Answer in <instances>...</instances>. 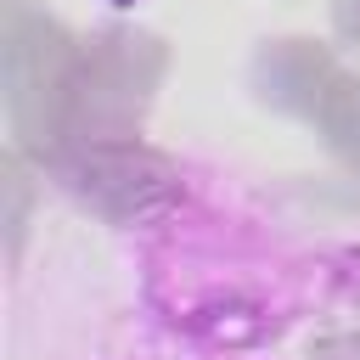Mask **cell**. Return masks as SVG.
I'll return each instance as SVG.
<instances>
[{
	"mask_svg": "<svg viewBox=\"0 0 360 360\" xmlns=\"http://www.w3.org/2000/svg\"><path fill=\"white\" fill-rule=\"evenodd\" d=\"M107 6H141V0H107Z\"/></svg>",
	"mask_w": 360,
	"mask_h": 360,
	"instance_id": "obj_1",
	"label": "cell"
}]
</instances>
